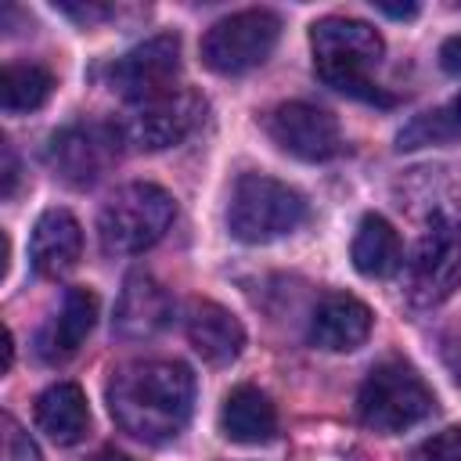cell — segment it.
Instances as JSON below:
<instances>
[{"label": "cell", "instance_id": "cell-1", "mask_svg": "<svg viewBox=\"0 0 461 461\" xmlns=\"http://www.w3.org/2000/svg\"><path fill=\"white\" fill-rule=\"evenodd\" d=\"M108 411L140 443L176 439L194 411V375L180 360H133L112 371Z\"/></svg>", "mask_w": 461, "mask_h": 461}, {"label": "cell", "instance_id": "cell-2", "mask_svg": "<svg viewBox=\"0 0 461 461\" xmlns=\"http://www.w3.org/2000/svg\"><path fill=\"white\" fill-rule=\"evenodd\" d=\"M310 47H313V72L331 90H339L346 97H360V101H378V104L393 101L371 79V72L382 61L385 43L367 22L335 18V14L321 18L310 29Z\"/></svg>", "mask_w": 461, "mask_h": 461}, {"label": "cell", "instance_id": "cell-3", "mask_svg": "<svg viewBox=\"0 0 461 461\" xmlns=\"http://www.w3.org/2000/svg\"><path fill=\"white\" fill-rule=\"evenodd\" d=\"M310 209L306 198L263 173L238 176L230 202H227V230L245 245H263L274 238H285L306 223Z\"/></svg>", "mask_w": 461, "mask_h": 461}, {"label": "cell", "instance_id": "cell-4", "mask_svg": "<svg viewBox=\"0 0 461 461\" xmlns=\"http://www.w3.org/2000/svg\"><path fill=\"white\" fill-rule=\"evenodd\" d=\"M176 202L158 184H126L119 187L97 216V238L108 256H133L151 249L173 223Z\"/></svg>", "mask_w": 461, "mask_h": 461}, {"label": "cell", "instance_id": "cell-5", "mask_svg": "<svg viewBox=\"0 0 461 461\" xmlns=\"http://www.w3.org/2000/svg\"><path fill=\"white\" fill-rule=\"evenodd\" d=\"M436 411V396L425 378L403 360H382L367 371L357 393V414L375 432H403Z\"/></svg>", "mask_w": 461, "mask_h": 461}, {"label": "cell", "instance_id": "cell-6", "mask_svg": "<svg viewBox=\"0 0 461 461\" xmlns=\"http://www.w3.org/2000/svg\"><path fill=\"white\" fill-rule=\"evenodd\" d=\"M277 36H281V18L274 11L267 7L238 11L209 25V32L202 36V61L220 76H241L274 54Z\"/></svg>", "mask_w": 461, "mask_h": 461}, {"label": "cell", "instance_id": "cell-7", "mask_svg": "<svg viewBox=\"0 0 461 461\" xmlns=\"http://www.w3.org/2000/svg\"><path fill=\"white\" fill-rule=\"evenodd\" d=\"M202 119H205V97L191 86H173L158 97L133 104L115 130L119 140L137 151H166L187 140Z\"/></svg>", "mask_w": 461, "mask_h": 461}, {"label": "cell", "instance_id": "cell-8", "mask_svg": "<svg viewBox=\"0 0 461 461\" xmlns=\"http://www.w3.org/2000/svg\"><path fill=\"white\" fill-rule=\"evenodd\" d=\"M461 288V216H439L414 245L403 292L414 306H439Z\"/></svg>", "mask_w": 461, "mask_h": 461}, {"label": "cell", "instance_id": "cell-9", "mask_svg": "<svg viewBox=\"0 0 461 461\" xmlns=\"http://www.w3.org/2000/svg\"><path fill=\"white\" fill-rule=\"evenodd\" d=\"M176 72H180V40L173 32H162V36H151V40L137 43L122 58H115L104 76H108V86L119 97L140 104L148 97H158V94L173 90Z\"/></svg>", "mask_w": 461, "mask_h": 461}, {"label": "cell", "instance_id": "cell-10", "mask_svg": "<svg viewBox=\"0 0 461 461\" xmlns=\"http://www.w3.org/2000/svg\"><path fill=\"white\" fill-rule=\"evenodd\" d=\"M267 133L270 140L306 162H324L342 151V130L339 119L310 101H285L267 115Z\"/></svg>", "mask_w": 461, "mask_h": 461}, {"label": "cell", "instance_id": "cell-11", "mask_svg": "<svg viewBox=\"0 0 461 461\" xmlns=\"http://www.w3.org/2000/svg\"><path fill=\"white\" fill-rule=\"evenodd\" d=\"M115 140L119 130L115 126H101V122H72L61 133L50 137L47 158L54 166V173L72 184V187H90L94 180L104 176V169L115 158Z\"/></svg>", "mask_w": 461, "mask_h": 461}, {"label": "cell", "instance_id": "cell-12", "mask_svg": "<svg viewBox=\"0 0 461 461\" xmlns=\"http://www.w3.org/2000/svg\"><path fill=\"white\" fill-rule=\"evenodd\" d=\"M173 317V299L169 292L151 277V274H130L115 306V335L126 342L155 339Z\"/></svg>", "mask_w": 461, "mask_h": 461}, {"label": "cell", "instance_id": "cell-13", "mask_svg": "<svg viewBox=\"0 0 461 461\" xmlns=\"http://www.w3.org/2000/svg\"><path fill=\"white\" fill-rule=\"evenodd\" d=\"M371 324H375V317L357 295L331 292L317 303V310L310 317V342L328 353H349L367 342Z\"/></svg>", "mask_w": 461, "mask_h": 461}, {"label": "cell", "instance_id": "cell-14", "mask_svg": "<svg viewBox=\"0 0 461 461\" xmlns=\"http://www.w3.org/2000/svg\"><path fill=\"white\" fill-rule=\"evenodd\" d=\"M187 342L194 346V353L205 364L220 367V364H230L241 357L245 328L227 306H220L212 299H194L187 310Z\"/></svg>", "mask_w": 461, "mask_h": 461}, {"label": "cell", "instance_id": "cell-15", "mask_svg": "<svg viewBox=\"0 0 461 461\" xmlns=\"http://www.w3.org/2000/svg\"><path fill=\"white\" fill-rule=\"evenodd\" d=\"M97 324V295L90 288H68L58 313L47 321V328L40 331L36 339V349L47 364H58V360H68L83 342L86 335L94 331Z\"/></svg>", "mask_w": 461, "mask_h": 461}, {"label": "cell", "instance_id": "cell-16", "mask_svg": "<svg viewBox=\"0 0 461 461\" xmlns=\"http://www.w3.org/2000/svg\"><path fill=\"white\" fill-rule=\"evenodd\" d=\"M83 252V227L68 209H47L36 227H32V241H29V256L36 274L43 277H58L65 270L76 267Z\"/></svg>", "mask_w": 461, "mask_h": 461}, {"label": "cell", "instance_id": "cell-17", "mask_svg": "<svg viewBox=\"0 0 461 461\" xmlns=\"http://www.w3.org/2000/svg\"><path fill=\"white\" fill-rule=\"evenodd\" d=\"M220 432L230 443H267L277 432V407L270 403V396L256 385H238L227 393L223 407H220Z\"/></svg>", "mask_w": 461, "mask_h": 461}, {"label": "cell", "instance_id": "cell-18", "mask_svg": "<svg viewBox=\"0 0 461 461\" xmlns=\"http://www.w3.org/2000/svg\"><path fill=\"white\" fill-rule=\"evenodd\" d=\"M36 425L58 447L79 443L90 425V407H86L83 389L76 382H54L50 389H43L36 396Z\"/></svg>", "mask_w": 461, "mask_h": 461}, {"label": "cell", "instance_id": "cell-19", "mask_svg": "<svg viewBox=\"0 0 461 461\" xmlns=\"http://www.w3.org/2000/svg\"><path fill=\"white\" fill-rule=\"evenodd\" d=\"M400 263H403V245L393 223L375 212L364 216L353 234V267L364 277H389L400 270Z\"/></svg>", "mask_w": 461, "mask_h": 461}, {"label": "cell", "instance_id": "cell-20", "mask_svg": "<svg viewBox=\"0 0 461 461\" xmlns=\"http://www.w3.org/2000/svg\"><path fill=\"white\" fill-rule=\"evenodd\" d=\"M50 94H54V76L36 61H14L0 76V104L7 115H25L43 108Z\"/></svg>", "mask_w": 461, "mask_h": 461}, {"label": "cell", "instance_id": "cell-21", "mask_svg": "<svg viewBox=\"0 0 461 461\" xmlns=\"http://www.w3.org/2000/svg\"><path fill=\"white\" fill-rule=\"evenodd\" d=\"M461 137V94L414 115L400 133H396V148L400 151H414V148H429V144H450Z\"/></svg>", "mask_w": 461, "mask_h": 461}, {"label": "cell", "instance_id": "cell-22", "mask_svg": "<svg viewBox=\"0 0 461 461\" xmlns=\"http://www.w3.org/2000/svg\"><path fill=\"white\" fill-rule=\"evenodd\" d=\"M411 461H461V425H450L429 439H421Z\"/></svg>", "mask_w": 461, "mask_h": 461}, {"label": "cell", "instance_id": "cell-23", "mask_svg": "<svg viewBox=\"0 0 461 461\" xmlns=\"http://www.w3.org/2000/svg\"><path fill=\"white\" fill-rule=\"evenodd\" d=\"M0 425H4V461H43L40 447L32 443V436L11 414H4Z\"/></svg>", "mask_w": 461, "mask_h": 461}, {"label": "cell", "instance_id": "cell-24", "mask_svg": "<svg viewBox=\"0 0 461 461\" xmlns=\"http://www.w3.org/2000/svg\"><path fill=\"white\" fill-rule=\"evenodd\" d=\"M58 11H61V14H68V18H76V22H83V25H90V22H97V18H108V14H112V7H101V4H61Z\"/></svg>", "mask_w": 461, "mask_h": 461}, {"label": "cell", "instance_id": "cell-25", "mask_svg": "<svg viewBox=\"0 0 461 461\" xmlns=\"http://www.w3.org/2000/svg\"><path fill=\"white\" fill-rule=\"evenodd\" d=\"M439 65H443V72L461 76V36H450V40L439 47Z\"/></svg>", "mask_w": 461, "mask_h": 461}, {"label": "cell", "instance_id": "cell-26", "mask_svg": "<svg viewBox=\"0 0 461 461\" xmlns=\"http://www.w3.org/2000/svg\"><path fill=\"white\" fill-rule=\"evenodd\" d=\"M14 184H18V162H14L11 144L4 140V198H11V194H14Z\"/></svg>", "mask_w": 461, "mask_h": 461}, {"label": "cell", "instance_id": "cell-27", "mask_svg": "<svg viewBox=\"0 0 461 461\" xmlns=\"http://www.w3.org/2000/svg\"><path fill=\"white\" fill-rule=\"evenodd\" d=\"M378 11L382 14H389V18H414L418 14V4H378Z\"/></svg>", "mask_w": 461, "mask_h": 461}, {"label": "cell", "instance_id": "cell-28", "mask_svg": "<svg viewBox=\"0 0 461 461\" xmlns=\"http://www.w3.org/2000/svg\"><path fill=\"white\" fill-rule=\"evenodd\" d=\"M86 461H130L126 454H119V450H97L94 457H86Z\"/></svg>", "mask_w": 461, "mask_h": 461}]
</instances>
